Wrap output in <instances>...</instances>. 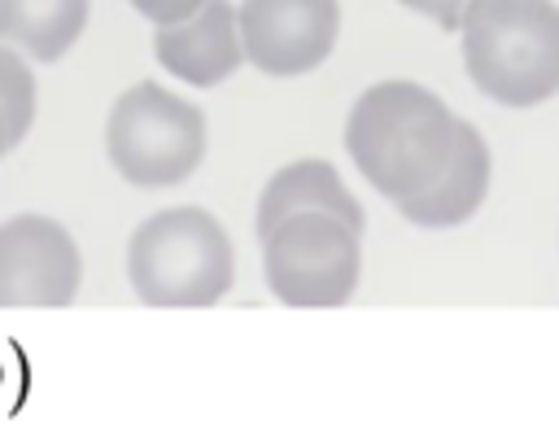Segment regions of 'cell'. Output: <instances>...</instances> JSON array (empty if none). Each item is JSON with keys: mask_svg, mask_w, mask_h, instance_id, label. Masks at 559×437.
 <instances>
[{"mask_svg": "<svg viewBox=\"0 0 559 437\" xmlns=\"http://www.w3.org/2000/svg\"><path fill=\"white\" fill-rule=\"evenodd\" d=\"M454 131L459 118L437 92L411 79H384L354 101L345 149L358 175L397 205L441 179L454 153Z\"/></svg>", "mask_w": 559, "mask_h": 437, "instance_id": "6da1fadb", "label": "cell"}, {"mask_svg": "<svg viewBox=\"0 0 559 437\" xmlns=\"http://www.w3.org/2000/svg\"><path fill=\"white\" fill-rule=\"evenodd\" d=\"M467 79L498 105L533 109L559 92V4L555 0H467Z\"/></svg>", "mask_w": 559, "mask_h": 437, "instance_id": "7a4b0ae2", "label": "cell"}, {"mask_svg": "<svg viewBox=\"0 0 559 437\" xmlns=\"http://www.w3.org/2000/svg\"><path fill=\"white\" fill-rule=\"evenodd\" d=\"M127 280L144 306H214L236 280V253L210 210L170 205L131 232Z\"/></svg>", "mask_w": 559, "mask_h": 437, "instance_id": "3957f363", "label": "cell"}, {"mask_svg": "<svg viewBox=\"0 0 559 437\" xmlns=\"http://www.w3.org/2000/svg\"><path fill=\"white\" fill-rule=\"evenodd\" d=\"M105 153L135 188H175L205 162V114L153 79L131 83L105 118Z\"/></svg>", "mask_w": 559, "mask_h": 437, "instance_id": "277c9868", "label": "cell"}, {"mask_svg": "<svg viewBox=\"0 0 559 437\" xmlns=\"http://www.w3.org/2000/svg\"><path fill=\"white\" fill-rule=\"evenodd\" d=\"M262 271L266 288L284 306H345L362 271L358 232L328 210H293L271 232H262Z\"/></svg>", "mask_w": 559, "mask_h": 437, "instance_id": "5b68a950", "label": "cell"}, {"mask_svg": "<svg viewBox=\"0 0 559 437\" xmlns=\"http://www.w3.org/2000/svg\"><path fill=\"white\" fill-rule=\"evenodd\" d=\"M240 52L271 79H297L328 61L341 35L336 0H245L236 9Z\"/></svg>", "mask_w": 559, "mask_h": 437, "instance_id": "8992f818", "label": "cell"}, {"mask_svg": "<svg viewBox=\"0 0 559 437\" xmlns=\"http://www.w3.org/2000/svg\"><path fill=\"white\" fill-rule=\"evenodd\" d=\"M83 284L74 236L48 214L0 223V306H70Z\"/></svg>", "mask_w": 559, "mask_h": 437, "instance_id": "52a82bcc", "label": "cell"}, {"mask_svg": "<svg viewBox=\"0 0 559 437\" xmlns=\"http://www.w3.org/2000/svg\"><path fill=\"white\" fill-rule=\"evenodd\" d=\"M153 57L162 70L192 87H214L231 79L245 61L240 52V31H236V4L231 0H201L197 13L183 22L157 26L153 35Z\"/></svg>", "mask_w": 559, "mask_h": 437, "instance_id": "ba28073f", "label": "cell"}, {"mask_svg": "<svg viewBox=\"0 0 559 437\" xmlns=\"http://www.w3.org/2000/svg\"><path fill=\"white\" fill-rule=\"evenodd\" d=\"M485 192H489V144L480 140V131L472 122L459 118L454 153H450L441 179L428 192L397 201V214L415 227H459L480 210Z\"/></svg>", "mask_w": 559, "mask_h": 437, "instance_id": "9c48e42d", "label": "cell"}, {"mask_svg": "<svg viewBox=\"0 0 559 437\" xmlns=\"http://www.w3.org/2000/svg\"><path fill=\"white\" fill-rule=\"evenodd\" d=\"M293 210H328L336 218H345L354 232L367 227V214L362 205L349 197V188L341 184L336 166L323 162V157H301V162H288L284 170H275L258 197V236L271 232L284 214Z\"/></svg>", "mask_w": 559, "mask_h": 437, "instance_id": "30bf717a", "label": "cell"}, {"mask_svg": "<svg viewBox=\"0 0 559 437\" xmlns=\"http://www.w3.org/2000/svg\"><path fill=\"white\" fill-rule=\"evenodd\" d=\"M92 0H0V44L35 61H61L83 26Z\"/></svg>", "mask_w": 559, "mask_h": 437, "instance_id": "8fae6325", "label": "cell"}, {"mask_svg": "<svg viewBox=\"0 0 559 437\" xmlns=\"http://www.w3.org/2000/svg\"><path fill=\"white\" fill-rule=\"evenodd\" d=\"M0 114H4L9 144L17 149L35 122V74L26 57L9 44H0Z\"/></svg>", "mask_w": 559, "mask_h": 437, "instance_id": "7c38bea8", "label": "cell"}, {"mask_svg": "<svg viewBox=\"0 0 559 437\" xmlns=\"http://www.w3.org/2000/svg\"><path fill=\"white\" fill-rule=\"evenodd\" d=\"M131 9L140 17H148L153 26H170V22H183L188 13H197L201 0H131Z\"/></svg>", "mask_w": 559, "mask_h": 437, "instance_id": "4fadbf2b", "label": "cell"}, {"mask_svg": "<svg viewBox=\"0 0 559 437\" xmlns=\"http://www.w3.org/2000/svg\"><path fill=\"white\" fill-rule=\"evenodd\" d=\"M397 4H406V9H415V13H428L441 31H459V17H463V9H467V0H397Z\"/></svg>", "mask_w": 559, "mask_h": 437, "instance_id": "5bb4252c", "label": "cell"}, {"mask_svg": "<svg viewBox=\"0 0 559 437\" xmlns=\"http://www.w3.org/2000/svg\"><path fill=\"white\" fill-rule=\"evenodd\" d=\"M9 149H13V144H9V131H4V114H0V157H4Z\"/></svg>", "mask_w": 559, "mask_h": 437, "instance_id": "9a60e30c", "label": "cell"}]
</instances>
